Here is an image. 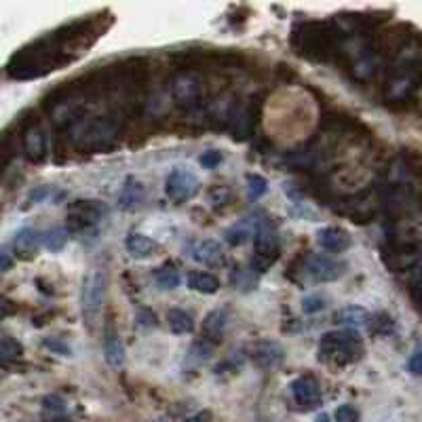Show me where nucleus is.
I'll return each mask as SVG.
<instances>
[{"label":"nucleus","instance_id":"f257e3e1","mask_svg":"<svg viewBox=\"0 0 422 422\" xmlns=\"http://www.w3.org/2000/svg\"><path fill=\"white\" fill-rule=\"evenodd\" d=\"M363 355V342L355 331H327L319 342V359L334 365H348Z\"/></svg>","mask_w":422,"mask_h":422},{"label":"nucleus","instance_id":"f03ea898","mask_svg":"<svg viewBox=\"0 0 422 422\" xmlns=\"http://www.w3.org/2000/svg\"><path fill=\"white\" fill-rule=\"evenodd\" d=\"M106 298V270L89 268L81 285V315L89 327H95Z\"/></svg>","mask_w":422,"mask_h":422},{"label":"nucleus","instance_id":"7ed1b4c3","mask_svg":"<svg viewBox=\"0 0 422 422\" xmlns=\"http://www.w3.org/2000/svg\"><path fill=\"white\" fill-rule=\"evenodd\" d=\"M165 192L171 201L176 203H186L199 192V180L192 171L188 169H173L167 180H165Z\"/></svg>","mask_w":422,"mask_h":422},{"label":"nucleus","instance_id":"20e7f679","mask_svg":"<svg viewBox=\"0 0 422 422\" xmlns=\"http://www.w3.org/2000/svg\"><path fill=\"white\" fill-rule=\"evenodd\" d=\"M106 205L100 201H74L68 211V220L74 228H87L91 224H98L106 216Z\"/></svg>","mask_w":422,"mask_h":422},{"label":"nucleus","instance_id":"39448f33","mask_svg":"<svg viewBox=\"0 0 422 422\" xmlns=\"http://www.w3.org/2000/svg\"><path fill=\"white\" fill-rule=\"evenodd\" d=\"M289 388H291V397H294L296 405L302 407V409H315V407H319L321 401H323L321 388H319L317 380L310 378V376H300V378H296V380L291 382Z\"/></svg>","mask_w":422,"mask_h":422},{"label":"nucleus","instance_id":"423d86ee","mask_svg":"<svg viewBox=\"0 0 422 422\" xmlns=\"http://www.w3.org/2000/svg\"><path fill=\"white\" fill-rule=\"evenodd\" d=\"M256 251H258L256 260L258 268H266L279 256V235L268 224H262L256 230Z\"/></svg>","mask_w":422,"mask_h":422},{"label":"nucleus","instance_id":"0eeeda50","mask_svg":"<svg viewBox=\"0 0 422 422\" xmlns=\"http://www.w3.org/2000/svg\"><path fill=\"white\" fill-rule=\"evenodd\" d=\"M283 348L279 342L275 340H262V342H256L251 346V361L260 367V369H275L281 365L283 361Z\"/></svg>","mask_w":422,"mask_h":422},{"label":"nucleus","instance_id":"6e6552de","mask_svg":"<svg viewBox=\"0 0 422 422\" xmlns=\"http://www.w3.org/2000/svg\"><path fill=\"white\" fill-rule=\"evenodd\" d=\"M199 91H201V85H199V79L192 77V74H182L173 81V87H171V95H173V102L182 108L186 106H192L199 98Z\"/></svg>","mask_w":422,"mask_h":422},{"label":"nucleus","instance_id":"1a4fd4ad","mask_svg":"<svg viewBox=\"0 0 422 422\" xmlns=\"http://www.w3.org/2000/svg\"><path fill=\"white\" fill-rule=\"evenodd\" d=\"M308 272L315 281L327 283V281H336L342 275V264H338L336 260H331L329 256H312L308 262Z\"/></svg>","mask_w":422,"mask_h":422},{"label":"nucleus","instance_id":"9d476101","mask_svg":"<svg viewBox=\"0 0 422 422\" xmlns=\"http://www.w3.org/2000/svg\"><path fill=\"white\" fill-rule=\"evenodd\" d=\"M104 355L110 367L119 369L125 365V344L112 325H106V331H104Z\"/></svg>","mask_w":422,"mask_h":422},{"label":"nucleus","instance_id":"9b49d317","mask_svg":"<svg viewBox=\"0 0 422 422\" xmlns=\"http://www.w3.org/2000/svg\"><path fill=\"white\" fill-rule=\"evenodd\" d=\"M317 243L321 249L325 251H331V253H340L344 251L348 245H350V237L346 230L342 228H336V226H327L323 230L317 232Z\"/></svg>","mask_w":422,"mask_h":422},{"label":"nucleus","instance_id":"f8f14e48","mask_svg":"<svg viewBox=\"0 0 422 422\" xmlns=\"http://www.w3.org/2000/svg\"><path fill=\"white\" fill-rule=\"evenodd\" d=\"M41 243H43L41 232H37L32 228H24L15 235V241H13L15 256H20L22 260H32V258H37Z\"/></svg>","mask_w":422,"mask_h":422},{"label":"nucleus","instance_id":"ddd939ff","mask_svg":"<svg viewBox=\"0 0 422 422\" xmlns=\"http://www.w3.org/2000/svg\"><path fill=\"white\" fill-rule=\"evenodd\" d=\"M144 201V186L140 180L136 178H127L121 192H119V207L123 211H131L136 207H140V203Z\"/></svg>","mask_w":422,"mask_h":422},{"label":"nucleus","instance_id":"4468645a","mask_svg":"<svg viewBox=\"0 0 422 422\" xmlns=\"http://www.w3.org/2000/svg\"><path fill=\"white\" fill-rule=\"evenodd\" d=\"M125 247H127L129 256L136 258V260H146L159 249L157 241H152L150 237H146L142 232H129L127 241H125Z\"/></svg>","mask_w":422,"mask_h":422},{"label":"nucleus","instance_id":"2eb2a0df","mask_svg":"<svg viewBox=\"0 0 422 422\" xmlns=\"http://www.w3.org/2000/svg\"><path fill=\"white\" fill-rule=\"evenodd\" d=\"M192 253H194V260H199V262H203L207 266H216V264H220L224 260V251H222V247L216 241H201V243H197L194 249H192Z\"/></svg>","mask_w":422,"mask_h":422},{"label":"nucleus","instance_id":"dca6fc26","mask_svg":"<svg viewBox=\"0 0 422 422\" xmlns=\"http://www.w3.org/2000/svg\"><path fill=\"white\" fill-rule=\"evenodd\" d=\"M226 325H228V312H226L224 308L211 310V312L205 317V321H203L205 336L211 338V340H220L222 334H224V329H226Z\"/></svg>","mask_w":422,"mask_h":422},{"label":"nucleus","instance_id":"f3484780","mask_svg":"<svg viewBox=\"0 0 422 422\" xmlns=\"http://www.w3.org/2000/svg\"><path fill=\"white\" fill-rule=\"evenodd\" d=\"M68 414V405L60 395H47L43 401V420L45 422H60Z\"/></svg>","mask_w":422,"mask_h":422},{"label":"nucleus","instance_id":"a211bd4d","mask_svg":"<svg viewBox=\"0 0 422 422\" xmlns=\"http://www.w3.org/2000/svg\"><path fill=\"white\" fill-rule=\"evenodd\" d=\"M188 285H190V289H194L199 294H216L218 287H220L218 279L209 272H190Z\"/></svg>","mask_w":422,"mask_h":422},{"label":"nucleus","instance_id":"6ab92c4d","mask_svg":"<svg viewBox=\"0 0 422 422\" xmlns=\"http://www.w3.org/2000/svg\"><path fill=\"white\" fill-rule=\"evenodd\" d=\"M167 323H169V329L173 334H190L192 327H194V321H192L190 312L180 310V308H173V310L167 312Z\"/></svg>","mask_w":422,"mask_h":422},{"label":"nucleus","instance_id":"aec40b11","mask_svg":"<svg viewBox=\"0 0 422 422\" xmlns=\"http://www.w3.org/2000/svg\"><path fill=\"white\" fill-rule=\"evenodd\" d=\"M336 321L342 323V325H350V327H359V325H365L369 321L367 312L359 306H346L342 310L336 312Z\"/></svg>","mask_w":422,"mask_h":422},{"label":"nucleus","instance_id":"412c9836","mask_svg":"<svg viewBox=\"0 0 422 422\" xmlns=\"http://www.w3.org/2000/svg\"><path fill=\"white\" fill-rule=\"evenodd\" d=\"M24 148L30 159H41L45 152V136L39 129H30L24 138Z\"/></svg>","mask_w":422,"mask_h":422},{"label":"nucleus","instance_id":"4be33fe9","mask_svg":"<svg viewBox=\"0 0 422 422\" xmlns=\"http://www.w3.org/2000/svg\"><path fill=\"white\" fill-rule=\"evenodd\" d=\"M251 235H253V228L251 226H247L245 222H239V224H235V226H230L226 232H224V237H226V241L230 243V245H245L249 239H251Z\"/></svg>","mask_w":422,"mask_h":422},{"label":"nucleus","instance_id":"5701e85b","mask_svg":"<svg viewBox=\"0 0 422 422\" xmlns=\"http://www.w3.org/2000/svg\"><path fill=\"white\" fill-rule=\"evenodd\" d=\"M22 355H24L22 344L11 336H3V340H0V357H3V361L9 363V361L20 359Z\"/></svg>","mask_w":422,"mask_h":422},{"label":"nucleus","instance_id":"b1692460","mask_svg":"<svg viewBox=\"0 0 422 422\" xmlns=\"http://www.w3.org/2000/svg\"><path fill=\"white\" fill-rule=\"evenodd\" d=\"M367 323H369V331L376 334V336H388V334L395 331V323H393V319L386 312L374 315Z\"/></svg>","mask_w":422,"mask_h":422},{"label":"nucleus","instance_id":"393cba45","mask_svg":"<svg viewBox=\"0 0 422 422\" xmlns=\"http://www.w3.org/2000/svg\"><path fill=\"white\" fill-rule=\"evenodd\" d=\"M43 243H45L47 249H51V251H60V249L68 243V232H66L64 228H51L49 232H45Z\"/></svg>","mask_w":422,"mask_h":422},{"label":"nucleus","instance_id":"a878e982","mask_svg":"<svg viewBox=\"0 0 422 422\" xmlns=\"http://www.w3.org/2000/svg\"><path fill=\"white\" fill-rule=\"evenodd\" d=\"M230 283H232L235 287H239V289H249V287H253V285H256L253 270H247V268H243V266L235 268V270L230 272Z\"/></svg>","mask_w":422,"mask_h":422},{"label":"nucleus","instance_id":"bb28decb","mask_svg":"<svg viewBox=\"0 0 422 422\" xmlns=\"http://www.w3.org/2000/svg\"><path fill=\"white\" fill-rule=\"evenodd\" d=\"M157 283L161 289H176L180 285V275H178V270L165 266L157 272Z\"/></svg>","mask_w":422,"mask_h":422},{"label":"nucleus","instance_id":"cd10ccee","mask_svg":"<svg viewBox=\"0 0 422 422\" xmlns=\"http://www.w3.org/2000/svg\"><path fill=\"white\" fill-rule=\"evenodd\" d=\"M266 188H268V184H266V180L262 176H258V173H249L247 176V190H249V197L253 201L260 199L266 192Z\"/></svg>","mask_w":422,"mask_h":422},{"label":"nucleus","instance_id":"c85d7f7f","mask_svg":"<svg viewBox=\"0 0 422 422\" xmlns=\"http://www.w3.org/2000/svg\"><path fill=\"white\" fill-rule=\"evenodd\" d=\"M334 418H336V422H359V411L352 405L344 403L334 411Z\"/></svg>","mask_w":422,"mask_h":422},{"label":"nucleus","instance_id":"c756f323","mask_svg":"<svg viewBox=\"0 0 422 422\" xmlns=\"http://www.w3.org/2000/svg\"><path fill=\"white\" fill-rule=\"evenodd\" d=\"M407 369H409V374H414V376H422V346H418V348L411 352L409 361H407Z\"/></svg>","mask_w":422,"mask_h":422},{"label":"nucleus","instance_id":"7c9ffc66","mask_svg":"<svg viewBox=\"0 0 422 422\" xmlns=\"http://www.w3.org/2000/svg\"><path fill=\"white\" fill-rule=\"evenodd\" d=\"M199 163H201L205 169H213V167H218V165L222 163V154H220L218 150L203 152V154H201V159H199Z\"/></svg>","mask_w":422,"mask_h":422},{"label":"nucleus","instance_id":"2f4dec72","mask_svg":"<svg viewBox=\"0 0 422 422\" xmlns=\"http://www.w3.org/2000/svg\"><path fill=\"white\" fill-rule=\"evenodd\" d=\"M43 344H45L49 350L58 352V355H64V357H68V355H70V346H68V344H64L60 338H45V340H43Z\"/></svg>","mask_w":422,"mask_h":422},{"label":"nucleus","instance_id":"473e14b6","mask_svg":"<svg viewBox=\"0 0 422 422\" xmlns=\"http://www.w3.org/2000/svg\"><path fill=\"white\" fill-rule=\"evenodd\" d=\"M323 298L319 296H306L304 302H302V310L304 312H317V310H323Z\"/></svg>","mask_w":422,"mask_h":422},{"label":"nucleus","instance_id":"72a5a7b5","mask_svg":"<svg viewBox=\"0 0 422 422\" xmlns=\"http://www.w3.org/2000/svg\"><path fill=\"white\" fill-rule=\"evenodd\" d=\"M186 422H213V418H211V414L209 411H197L194 416H190Z\"/></svg>","mask_w":422,"mask_h":422},{"label":"nucleus","instance_id":"f704fd0d","mask_svg":"<svg viewBox=\"0 0 422 422\" xmlns=\"http://www.w3.org/2000/svg\"><path fill=\"white\" fill-rule=\"evenodd\" d=\"M317 422H329V418H327L325 414H321V416L317 418Z\"/></svg>","mask_w":422,"mask_h":422}]
</instances>
